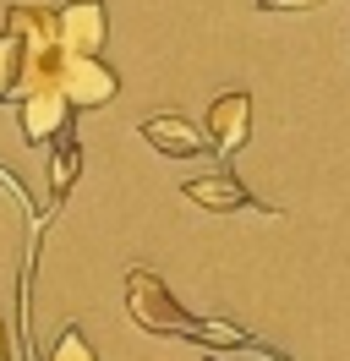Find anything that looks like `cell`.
Returning a JSON list of instances; mask_svg holds the SVG:
<instances>
[{"label": "cell", "instance_id": "cell-1", "mask_svg": "<svg viewBox=\"0 0 350 361\" xmlns=\"http://www.w3.org/2000/svg\"><path fill=\"white\" fill-rule=\"evenodd\" d=\"M126 312H131V323L148 329V334L192 339V345H203V329H208V317L186 312V307L170 295V285H164L153 269H131L126 274Z\"/></svg>", "mask_w": 350, "mask_h": 361}, {"label": "cell", "instance_id": "cell-2", "mask_svg": "<svg viewBox=\"0 0 350 361\" xmlns=\"http://www.w3.org/2000/svg\"><path fill=\"white\" fill-rule=\"evenodd\" d=\"M17 104V126H22V142H55L61 132H71V99H66V82L61 77H44V82H22L11 93Z\"/></svg>", "mask_w": 350, "mask_h": 361}, {"label": "cell", "instance_id": "cell-3", "mask_svg": "<svg viewBox=\"0 0 350 361\" xmlns=\"http://www.w3.org/2000/svg\"><path fill=\"white\" fill-rule=\"evenodd\" d=\"M137 132H143L148 148H159V154H170V159L219 154L214 137H208V126H197V121H186V115H143V121H137Z\"/></svg>", "mask_w": 350, "mask_h": 361}, {"label": "cell", "instance_id": "cell-4", "mask_svg": "<svg viewBox=\"0 0 350 361\" xmlns=\"http://www.w3.org/2000/svg\"><path fill=\"white\" fill-rule=\"evenodd\" d=\"M66 99H71V110H99L109 104L115 93H121V77L115 66H104L99 55H66Z\"/></svg>", "mask_w": 350, "mask_h": 361}, {"label": "cell", "instance_id": "cell-5", "mask_svg": "<svg viewBox=\"0 0 350 361\" xmlns=\"http://www.w3.org/2000/svg\"><path fill=\"white\" fill-rule=\"evenodd\" d=\"M181 197L197 203V208H208V214H241V208H246V214H274V208L262 203V197H252L230 170H214V176L186 180V186H181Z\"/></svg>", "mask_w": 350, "mask_h": 361}, {"label": "cell", "instance_id": "cell-6", "mask_svg": "<svg viewBox=\"0 0 350 361\" xmlns=\"http://www.w3.org/2000/svg\"><path fill=\"white\" fill-rule=\"evenodd\" d=\"M208 137H214V148L224 159L241 154L246 148V137H252V93L246 88H230V93H219L214 104H208Z\"/></svg>", "mask_w": 350, "mask_h": 361}, {"label": "cell", "instance_id": "cell-7", "mask_svg": "<svg viewBox=\"0 0 350 361\" xmlns=\"http://www.w3.org/2000/svg\"><path fill=\"white\" fill-rule=\"evenodd\" d=\"M104 39H109L104 0H71V6H61V49L66 55H99Z\"/></svg>", "mask_w": 350, "mask_h": 361}, {"label": "cell", "instance_id": "cell-8", "mask_svg": "<svg viewBox=\"0 0 350 361\" xmlns=\"http://www.w3.org/2000/svg\"><path fill=\"white\" fill-rule=\"evenodd\" d=\"M6 33L22 44V55H49V49H61V11L55 6H11Z\"/></svg>", "mask_w": 350, "mask_h": 361}, {"label": "cell", "instance_id": "cell-9", "mask_svg": "<svg viewBox=\"0 0 350 361\" xmlns=\"http://www.w3.org/2000/svg\"><path fill=\"white\" fill-rule=\"evenodd\" d=\"M55 154H49V208L66 203V192L77 186V170H83V148H77V137L61 132L55 142H49Z\"/></svg>", "mask_w": 350, "mask_h": 361}, {"label": "cell", "instance_id": "cell-10", "mask_svg": "<svg viewBox=\"0 0 350 361\" xmlns=\"http://www.w3.org/2000/svg\"><path fill=\"white\" fill-rule=\"evenodd\" d=\"M44 361H99L93 356V345H88V334L77 329V323H66L61 334H55V345H49V356Z\"/></svg>", "mask_w": 350, "mask_h": 361}, {"label": "cell", "instance_id": "cell-11", "mask_svg": "<svg viewBox=\"0 0 350 361\" xmlns=\"http://www.w3.org/2000/svg\"><path fill=\"white\" fill-rule=\"evenodd\" d=\"M17 77H22V44L11 33H0V99L17 93Z\"/></svg>", "mask_w": 350, "mask_h": 361}, {"label": "cell", "instance_id": "cell-12", "mask_svg": "<svg viewBox=\"0 0 350 361\" xmlns=\"http://www.w3.org/2000/svg\"><path fill=\"white\" fill-rule=\"evenodd\" d=\"M312 6H328V0H258V11H312Z\"/></svg>", "mask_w": 350, "mask_h": 361}, {"label": "cell", "instance_id": "cell-13", "mask_svg": "<svg viewBox=\"0 0 350 361\" xmlns=\"http://www.w3.org/2000/svg\"><path fill=\"white\" fill-rule=\"evenodd\" d=\"M0 361H11V339H6V323H0Z\"/></svg>", "mask_w": 350, "mask_h": 361}]
</instances>
